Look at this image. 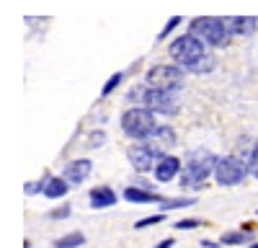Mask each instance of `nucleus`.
<instances>
[{"instance_id": "f257e3e1", "label": "nucleus", "mask_w": 258, "mask_h": 248, "mask_svg": "<svg viewBox=\"0 0 258 248\" xmlns=\"http://www.w3.org/2000/svg\"><path fill=\"white\" fill-rule=\"evenodd\" d=\"M170 57H173L176 62H181V65L188 70V73H209L214 68V57L207 52V44L194 36L191 31L178 36L173 44H170Z\"/></svg>"}, {"instance_id": "f03ea898", "label": "nucleus", "mask_w": 258, "mask_h": 248, "mask_svg": "<svg viewBox=\"0 0 258 248\" xmlns=\"http://www.w3.org/2000/svg\"><path fill=\"white\" fill-rule=\"evenodd\" d=\"M217 155L209 150H197L188 155V163L181 173V186L183 189H199V186L207 181V176L217 168Z\"/></svg>"}, {"instance_id": "7ed1b4c3", "label": "nucleus", "mask_w": 258, "mask_h": 248, "mask_svg": "<svg viewBox=\"0 0 258 248\" xmlns=\"http://www.w3.org/2000/svg\"><path fill=\"white\" fill-rule=\"evenodd\" d=\"M188 31H191L194 36H199L204 44H209V47H225L227 41H230V31H227V26H225L222 18L199 16V18L191 21Z\"/></svg>"}, {"instance_id": "20e7f679", "label": "nucleus", "mask_w": 258, "mask_h": 248, "mask_svg": "<svg viewBox=\"0 0 258 248\" xmlns=\"http://www.w3.org/2000/svg\"><path fill=\"white\" fill-rule=\"evenodd\" d=\"M121 130L129 137H135V140H147L150 135L158 130L153 109H129L121 116Z\"/></svg>"}, {"instance_id": "39448f33", "label": "nucleus", "mask_w": 258, "mask_h": 248, "mask_svg": "<svg viewBox=\"0 0 258 248\" xmlns=\"http://www.w3.org/2000/svg\"><path fill=\"white\" fill-rule=\"evenodd\" d=\"M145 80H147L150 88L178 91V88L183 86V70H181V68H170V65H155V68L147 70Z\"/></svg>"}, {"instance_id": "423d86ee", "label": "nucleus", "mask_w": 258, "mask_h": 248, "mask_svg": "<svg viewBox=\"0 0 258 248\" xmlns=\"http://www.w3.org/2000/svg\"><path fill=\"white\" fill-rule=\"evenodd\" d=\"M245 173H248V165L240 158H235V155L220 158L217 160V168H214V178H217V183H222V186L240 183L245 178Z\"/></svg>"}, {"instance_id": "0eeeda50", "label": "nucleus", "mask_w": 258, "mask_h": 248, "mask_svg": "<svg viewBox=\"0 0 258 248\" xmlns=\"http://www.w3.org/2000/svg\"><path fill=\"white\" fill-rule=\"evenodd\" d=\"M126 155H129V163H132V168L137 171V173H147L150 168L155 171V160H160V155L150 148L147 142H137V145H132V148L126 150Z\"/></svg>"}, {"instance_id": "6e6552de", "label": "nucleus", "mask_w": 258, "mask_h": 248, "mask_svg": "<svg viewBox=\"0 0 258 248\" xmlns=\"http://www.w3.org/2000/svg\"><path fill=\"white\" fill-rule=\"evenodd\" d=\"M145 103H147V109L160 111V114H173V111L178 109L173 91H160V88L145 91Z\"/></svg>"}, {"instance_id": "1a4fd4ad", "label": "nucleus", "mask_w": 258, "mask_h": 248, "mask_svg": "<svg viewBox=\"0 0 258 248\" xmlns=\"http://www.w3.org/2000/svg\"><path fill=\"white\" fill-rule=\"evenodd\" d=\"M178 173H181V160L176 155H163L158 160V165H155V178L163 181V183H168L170 178H176Z\"/></svg>"}, {"instance_id": "9d476101", "label": "nucleus", "mask_w": 258, "mask_h": 248, "mask_svg": "<svg viewBox=\"0 0 258 248\" xmlns=\"http://www.w3.org/2000/svg\"><path fill=\"white\" fill-rule=\"evenodd\" d=\"M173 142H176V135L170 132V127H158L153 135L147 137V145H150V148H153V150H155L160 158L165 155V150H168Z\"/></svg>"}, {"instance_id": "9b49d317", "label": "nucleus", "mask_w": 258, "mask_h": 248, "mask_svg": "<svg viewBox=\"0 0 258 248\" xmlns=\"http://www.w3.org/2000/svg\"><path fill=\"white\" fill-rule=\"evenodd\" d=\"M91 168H93V163L85 160V158L83 160H73V163H68V168H64V178H68L70 183H80V181L88 178Z\"/></svg>"}, {"instance_id": "f8f14e48", "label": "nucleus", "mask_w": 258, "mask_h": 248, "mask_svg": "<svg viewBox=\"0 0 258 248\" xmlns=\"http://www.w3.org/2000/svg\"><path fill=\"white\" fill-rule=\"evenodd\" d=\"M116 204V194L109 186H96L91 192V207L93 210H103V207H114Z\"/></svg>"}, {"instance_id": "ddd939ff", "label": "nucleus", "mask_w": 258, "mask_h": 248, "mask_svg": "<svg viewBox=\"0 0 258 248\" xmlns=\"http://www.w3.org/2000/svg\"><path fill=\"white\" fill-rule=\"evenodd\" d=\"M230 34H253L255 31V18L248 16H235V18H222Z\"/></svg>"}, {"instance_id": "4468645a", "label": "nucleus", "mask_w": 258, "mask_h": 248, "mask_svg": "<svg viewBox=\"0 0 258 248\" xmlns=\"http://www.w3.org/2000/svg\"><path fill=\"white\" fill-rule=\"evenodd\" d=\"M41 181H44V194L49 197V199H57V197H64V194H68V189H70V181L68 178H57V176H44V178H41Z\"/></svg>"}, {"instance_id": "2eb2a0df", "label": "nucleus", "mask_w": 258, "mask_h": 248, "mask_svg": "<svg viewBox=\"0 0 258 248\" xmlns=\"http://www.w3.org/2000/svg\"><path fill=\"white\" fill-rule=\"evenodd\" d=\"M124 199L126 202H137V204H147V202H163L160 194L147 192V189H137V186H126L124 189Z\"/></svg>"}, {"instance_id": "dca6fc26", "label": "nucleus", "mask_w": 258, "mask_h": 248, "mask_svg": "<svg viewBox=\"0 0 258 248\" xmlns=\"http://www.w3.org/2000/svg\"><path fill=\"white\" fill-rule=\"evenodd\" d=\"M253 238V230L250 227H243V230H230L222 235V243L225 245H240V243H248Z\"/></svg>"}, {"instance_id": "f3484780", "label": "nucleus", "mask_w": 258, "mask_h": 248, "mask_svg": "<svg viewBox=\"0 0 258 248\" xmlns=\"http://www.w3.org/2000/svg\"><path fill=\"white\" fill-rule=\"evenodd\" d=\"M85 243V235L83 233H70V235H64V238H57L54 240V248H78Z\"/></svg>"}, {"instance_id": "a211bd4d", "label": "nucleus", "mask_w": 258, "mask_h": 248, "mask_svg": "<svg viewBox=\"0 0 258 248\" xmlns=\"http://www.w3.org/2000/svg\"><path fill=\"white\" fill-rule=\"evenodd\" d=\"M163 210H181V207H191L194 199H163Z\"/></svg>"}, {"instance_id": "6ab92c4d", "label": "nucleus", "mask_w": 258, "mask_h": 248, "mask_svg": "<svg viewBox=\"0 0 258 248\" xmlns=\"http://www.w3.org/2000/svg\"><path fill=\"white\" fill-rule=\"evenodd\" d=\"M165 217L163 215H153V217H145V220H140L135 227H137V230H142V227H150V225H158V222H163Z\"/></svg>"}, {"instance_id": "aec40b11", "label": "nucleus", "mask_w": 258, "mask_h": 248, "mask_svg": "<svg viewBox=\"0 0 258 248\" xmlns=\"http://www.w3.org/2000/svg\"><path fill=\"white\" fill-rule=\"evenodd\" d=\"M121 83V73H116V75H111V80H106V86H103V96H109L116 86Z\"/></svg>"}, {"instance_id": "412c9836", "label": "nucleus", "mask_w": 258, "mask_h": 248, "mask_svg": "<svg viewBox=\"0 0 258 248\" xmlns=\"http://www.w3.org/2000/svg\"><path fill=\"white\" fill-rule=\"evenodd\" d=\"M248 171L258 178V148H255V150L250 153V158H248Z\"/></svg>"}, {"instance_id": "4be33fe9", "label": "nucleus", "mask_w": 258, "mask_h": 248, "mask_svg": "<svg viewBox=\"0 0 258 248\" xmlns=\"http://www.w3.org/2000/svg\"><path fill=\"white\" fill-rule=\"evenodd\" d=\"M178 24H181V18H178V16H173V18H170V21H168V24H165V29L160 31V39H165V36H168L170 31H173V29H176Z\"/></svg>"}, {"instance_id": "5701e85b", "label": "nucleus", "mask_w": 258, "mask_h": 248, "mask_svg": "<svg viewBox=\"0 0 258 248\" xmlns=\"http://www.w3.org/2000/svg\"><path fill=\"white\" fill-rule=\"evenodd\" d=\"M199 225H202L199 220H181V222H176L178 230H194V227H199Z\"/></svg>"}, {"instance_id": "b1692460", "label": "nucleus", "mask_w": 258, "mask_h": 248, "mask_svg": "<svg viewBox=\"0 0 258 248\" xmlns=\"http://www.w3.org/2000/svg\"><path fill=\"white\" fill-rule=\"evenodd\" d=\"M52 220H62V217H70V207H59V210H54L52 215H49Z\"/></svg>"}, {"instance_id": "393cba45", "label": "nucleus", "mask_w": 258, "mask_h": 248, "mask_svg": "<svg viewBox=\"0 0 258 248\" xmlns=\"http://www.w3.org/2000/svg\"><path fill=\"white\" fill-rule=\"evenodd\" d=\"M173 243H176L173 238H165V240H160V243H158L155 248H173Z\"/></svg>"}, {"instance_id": "a878e982", "label": "nucleus", "mask_w": 258, "mask_h": 248, "mask_svg": "<svg viewBox=\"0 0 258 248\" xmlns=\"http://www.w3.org/2000/svg\"><path fill=\"white\" fill-rule=\"evenodd\" d=\"M101 142H103V135H101V132H96V135L91 137V145H101Z\"/></svg>"}, {"instance_id": "bb28decb", "label": "nucleus", "mask_w": 258, "mask_h": 248, "mask_svg": "<svg viewBox=\"0 0 258 248\" xmlns=\"http://www.w3.org/2000/svg\"><path fill=\"white\" fill-rule=\"evenodd\" d=\"M202 245L204 248H217V243H214V240H202Z\"/></svg>"}, {"instance_id": "cd10ccee", "label": "nucleus", "mask_w": 258, "mask_h": 248, "mask_svg": "<svg viewBox=\"0 0 258 248\" xmlns=\"http://www.w3.org/2000/svg\"><path fill=\"white\" fill-rule=\"evenodd\" d=\"M250 248H258V243H250Z\"/></svg>"}]
</instances>
